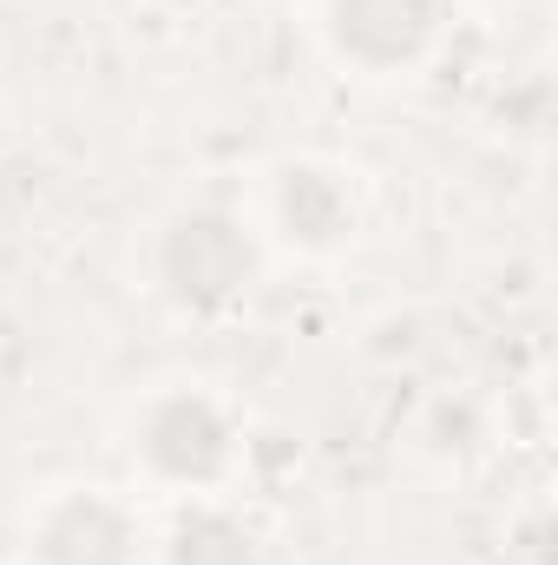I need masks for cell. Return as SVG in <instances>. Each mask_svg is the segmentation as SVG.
<instances>
[{
  "label": "cell",
  "instance_id": "1",
  "mask_svg": "<svg viewBox=\"0 0 558 565\" xmlns=\"http://www.w3.org/2000/svg\"><path fill=\"white\" fill-rule=\"evenodd\" d=\"M164 277L184 302H224L250 277V244H244V231L230 217L197 211L164 237Z\"/></svg>",
  "mask_w": 558,
  "mask_h": 565
},
{
  "label": "cell",
  "instance_id": "2",
  "mask_svg": "<svg viewBox=\"0 0 558 565\" xmlns=\"http://www.w3.org/2000/svg\"><path fill=\"white\" fill-rule=\"evenodd\" d=\"M139 454L164 473V480H211V473L224 467V454H230V434H224V422H217L211 402L171 395V402H158V408L144 415Z\"/></svg>",
  "mask_w": 558,
  "mask_h": 565
},
{
  "label": "cell",
  "instance_id": "3",
  "mask_svg": "<svg viewBox=\"0 0 558 565\" xmlns=\"http://www.w3.org/2000/svg\"><path fill=\"white\" fill-rule=\"evenodd\" d=\"M335 40L362 66H401L433 33V0H335Z\"/></svg>",
  "mask_w": 558,
  "mask_h": 565
},
{
  "label": "cell",
  "instance_id": "4",
  "mask_svg": "<svg viewBox=\"0 0 558 565\" xmlns=\"http://www.w3.org/2000/svg\"><path fill=\"white\" fill-rule=\"evenodd\" d=\"M40 565H132V526L112 500L73 493L40 526Z\"/></svg>",
  "mask_w": 558,
  "mask_h": 565
},
{
  "label": "cell",
  "instance_id": "5",
  "mask_svg": "<svg viewBox=\"0 0 558 565\" xmlns=\"http://www.w3.org/2000/svg\"><path fill=\"white\" fill-rule=\"evenodd\" d=\"M178 565H250V540L217 520V513H197L178 526Z\"/></svg>",
  "mask_w": 558,
  "mask_h": 565
}]
</instances>
